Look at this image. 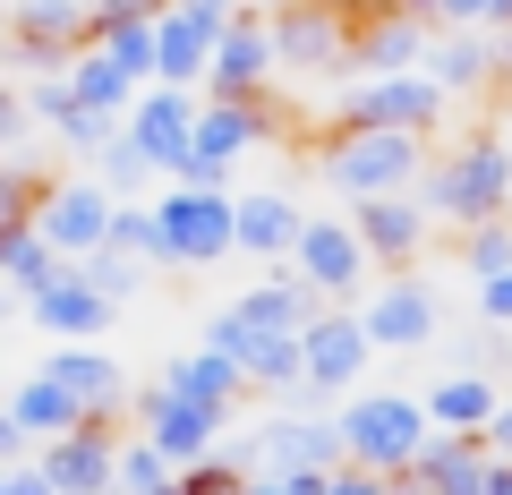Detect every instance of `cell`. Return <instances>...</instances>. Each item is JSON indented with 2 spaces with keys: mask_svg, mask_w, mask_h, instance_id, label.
Returning <instances> with one entry per match:
<instances>
[{
  "mask_svg": "<svg viewBox=\"0 0 512 495\" xmlns=\"http://www.w3.org/2000/svg\"><path fill=\"white\" fill-rule=\"evenodd\" d=\"M9 495H60V487L43 470H26V461H9Z\"/></svg>",
  "mask_w": 512,
  "mask_h": 495,
  "instance_id": "obj_45",
  "label": "cell"
},
{
  "mask_svg": "<svg viewBox=\"0 0 512 495\" xmlns=\"http://www.w3.org/2000/svg\"><path fill=\"white\" fill-rule=\"evenodd\" d=\"M316 180H325L342 205H359V197H402V188L427 180V137H402V129H342L325 154H316Z\"/></svg>",
  "mask_w": 512,
  "mask_h": 495,
  "instance_id": "obj_2",
  "label": "cell"
},
{
  "mask_svg": "<svg viewBox=\"0 0 512 495\" xmlns=\"http://www.w3.org/2000/svg\"><path fill=\"white\" fill-rule=\"evenodd\" d=\"M9 419H18V427H26V436H35V444H52V436H69V427H86V410H77L69 393H60L52 376H43V367H35V376H26V385L9 393Z\"/></svg>",
  "mask_w": 512,
  "mask_h": 495,
  "instance_id": "obj_28",
  "label": "cell"
},
{
  "mask_svg": "<svg viewBox=\"0 0 512 495\" xmlns=\"http://www.w3.org/2000/svg\"><path fill=\"white\" fill-rule=\"evenodd\" d=\"M350 231H359V248H367V265H419L427 257V239H436V214L419 205V188H402V197H359L350 205Z\"/></svg>",
  "mask_w": 512,
  "mask_h": 495,
  "instance_id": "obj_14",
  "label": "cell"
},
{
  "mask_svg": "<svg viewBox=\"0 0 512 495\" xmlns=\"http://www.w3.org/2000/svg\"><path fill=\"white\" fill-rule=\"evenodd\" d=\"M163 393H180V402H197V410H214L222 427L239 419V402H248V376H239L222 350H205V342H188V350H171L163 359Z\"/></svg>",
  "mask_w": 512,
  "mask_h": 495,
  "instance_id": "obj_24",
  "label": "cell"
},
{
  "mask_svg": "<svg viewBox=\"0 0 512 495\" xmlns=\"http://www.w3.org/2000/svg\"><path fill=\"white\" fill-rule=\"evenodd\" d=\"M26 444H35V436H26V427H18V419H9V402H0V461H18V453H26Z\"/></svg>",
  "mask_w": 512,
  "mask_h": 495,
  "instance_id": "obj_46",
  "label": "cell"
},
{
  "mask_svg": "<svg viewBox=\"0 0 512 495\" xmlns=\"http://www.w3.org/2000/svg\"><path fill=\"white\" fill-rule=\"evenodd\" d=\"M60 274H69V257H60V248H52V239L35 231V222H18V231H0V291L18 299V308H26L35 291H52Z\"/></svg>",
  "mask_w": 512,
  "mask_h": 495,
  "instance_id": "obj_27",
  "label": "cell"
},
{
  "mask_svg": "<svg viewBox=\"0 0 512 495\" xmlns=\"http://www.w3.org/2000/svg\"><path fill=\"white\" fill-rule=\"evenodd\" d=\"M111 453H120V427H111V419H86V427H69V436L43 444L35 470L52 478L60 495H103V487H111Z\"/></svg>",
  "mask_w": 512,
  "mask_h": 495,
  "instance_id": "obj_22",
  "label": "cell"
},
{
  "mask_svg": "<svg viewBox=\"0 0 512 495\" xmlns=\"http://www.w3.org/2000/svg\"><path fill=\"white\" fill-rule=\"evenodd\" d=\"M103 248H120V257H146V265H163L154 214H146V205H128V197H111V231H103Z\"/></svg>",
  "mask_w": 512,
  "mask_h": 495,
  "instance_id": "obj_35",
  "label": "cell"
},
{
  "mask_svg": "<svg viewBox=\"0 0 512 495\" xmlns=\"http://www.w3.org/2000/svg\"><path fill=\"white\" fill-rule=\"evenodd\" d=\"M265 35H274V77H350L359 18L316 9V0H282V9H265Z\"/></svg>",
  "mask_w": 512,
  "mask_h": 495,
  "instance_id": "obj_8",
  "label": "cell"
},
{
  "mask_svg": "<svg viewBox=\"0 0 512 495\" xmlns=\"http://www.w3.org/2000/svg\"><path fill=\"white\" fill-rule=\"evenodd\" d=\"M299 197H282V188H248V197H231V257L248 265H282L299 239Z\"/></svg>",
  "mask_w": 512,
  "mask_h": 495,
  "instance_id": "obj_21",
  "label": "cell"
},
{
  "mask_svg": "<svg viewBox=\"0 0 512 495\" xmlns=\"http://www.w3.org/2000/svg\"><path fill=\"white\" fill-rule=\"evenodd\" d=\"M504 265H512V214H495V222H470V231H453V274L487 282V274H504Z\"/></svg>",
  "mask_w": 512,
  "mask_h": 495,
  "instance_id": "obj_31",
  "label": "cell"
},
{
  "mask_svg": "<svg viewBox=\"0 0 512 495\" xmlns=\"http://www.w3.org/2000/svg\"><path fill=\"white\" fill-rule=\"evenodd\" d=\"M0 52H9V26H0Z\"/></svg>",
  "mask_w": 512,
  "mask_h": 495,
  "instance_id": "obj_53",
  "label": "cell"
},
{
  "mask_svg": "<svg viewBox=\"0 0 512 495\" xmlns=\"http://www.w3.org/2000/svg\"><path fill=\"white\" fill-rule=\"evenodd\" d=\"M359 325L376 350H427L444 333V291L427 274H384V291L359 299Z\"/></svg>",
  "mask_w": 512,
  "mask_h": 495,
  "instance_id": "obj_11",
  "label": "cell"
},
{
  "mask_svg": "<svg viewBox=\"0 0 512 495\" xmlns=\"http://www.w3.org/2000/svg\"><path fill=\"white\" fill-rule=\"evenodd\" d=\"M128 410H137V427H146V444H154V453L171 461V470H188V461H205V453L222 444V419H214V410L180 402V393H163V385H154V393H137Z\"/></svg>",
  "mask_w": 512,
  "mask_h": 495,
  "instance_id": "obj_19",
  "label": "cell"
},
{
  "mask_svg": "<svg viewBox=\"0 0 512 495\" xmlns=\"http://www.w3.org/2000/svg\"><path fill=\"white\" fill-rule=\"evenodd\" d=\"M274 129H282V111H274V94H197V129H188V154H180V180H197V188H222L239 163H248L256 146H274Z\"/></svg>",
  "mask_w": 512,
  "mask_h": 495,
  "instance_id": "obj_3",
  "label": "cell"
},
{
  "mask_svg": "<svg viewBox=\"0 0 512 495\" xmlns=\"http://www.w3.org/2000/svg\"><path fill=\"white\" fill-rule=\"evenodd\" d=\"M0 495H9V461H0Z\"/></svg>",
  "mask_w": 512,
  "mask_h": 495,
  "instance_id": "obj_51",
  "label": "cell"
},
{
  "mask_svg": "<svg viewBox=\"0 0 512 495\" xmlns=\"http://www.w3.org/2000/svg\"><path fill=\"white\" fill-rule=\"evenodd\" d=\"M427 35L436 26L427 18H402V9H367L359 18V35H350V77H393V69H419L427 60Z\"/></svg>",
  "mask_w": 512,
  "mask_h": 495,
  "instance_id": "obj_23",
  "label": "cell"
},
{
  "mask_svg": "<svg viewBox=\"0 0 512 495\" xmlns=\"http://www.w3.org/2000/svg\"><path fill=\"white\" fill-rule=\"evenodd\" d=\"M333 427H342V453L359 461V470H384L402 478L410 461H419V444L436 436L419 410V393H359L350 410H333Z\"/></svg>",
  "mask_w": 512,
  "mask_h": 495,
  "instance_id": "obj_5",
  "label": "cell"
},
{
  "mask_svg": "<svg viewBox=\"0 0 512 495\" xmlns=\"http://www.w3.org/2000/svg\"><path fill=\"white\" fill-rule=\"evenodd\" d=\"M26 316H35L43 342H111V316H120V308H111V299H103V291H94V282L69 265L52 291L26 299Z\"/></svg>",
  "mask_w": 512,
  "mask_h": 495,
  "instance_id": "obj_20",
  "label": "cell"
},
{
  "mask_svg": "<svg viewBox=\"0 0 512 495\" xmlns=\"http://www.w3.org/2000/svg\"><path fill=\"white\" fill-rule=\"evenodd\" d=\"M111 137H120V120H103V111H69V120L52 129V146H60V154H86V163H94Z\"/></svg>",
  "mask_w": 512,
  "mask_h": 495,
  "instance_id": "obj_39",
  "label": "cell"
},
{
  "mask_svg": "<svg viewBox=\"0 0 512 495\" xmlns=\"http://www.w3.org/2000/svg\"><path fill=\"white\" fill-rule=\"evenodd\" d=\"M239 376H248V393H291L299 385V333H248Z\"/></svg>",
  "mask_w": 512,
  "mask_h": 495,
  "instance_id": "obj_30",
  "label": "cell"
},
{
  "mask_svg": "<svg viewBox=\"0 0 512 495\" xmlns=\"http://www.w3.org/2000/svg\"><path fill=\"white\" fill-rule=\"evenodd\" d=\"M60 77H69L77 111H103V120H128V103H137V86H128V77L111 69V60L94 52V43H86V52H77V60H69V69H60Z\"/></svg>",
  "mask_w": 512,
  "mask_h": 495,
  "instance_id": "obj_29",
  "label": "cell"
},
{
  "mask_svg": "<svg viewBox=\"0 0 512 495\" xmlns=\"http://www.w3.org/2000/svg\"><path fill=\"white\" fill-rule=\"evenodd\" d=\"M154 171H146V154L128 146V137H111L103 154H94V188H103V197H128V188H146Z\"/></svg>",
  "mask_w": 512,
  "mask_h": 495,
  "instance_id": "obj_37",
  "label": "cell"
},
{
  "mask_svg": "<svg viewBox=\"0 0 512 495\" xmlns=\"http://www.w3.org/2000/svg\"><path fill=\"white\" fill-rule=\"evenodd\" d=\"M0 26H9V52H0V69H69L77 52H86V0H9L0 9Z\"/></svg>",
  "mask_w": 512,
  "mask_h": 495,
  "instance_id": "obj_9",
  "label": "cell"
},
{
  "mask_svg": "<svg viewBox=\"0 0 512 495\" xmlns=\"http://www.w3.org/2000/svg\"><path fill=\"white\" fill-rule=\"evenodd\" d=\"M231 461L239 470H256V478H291V470H342V427H333V410H265V419L248 427V436L231 444Z\"/></svg>",
  "mask_w": 512,
  "mask_h": 495,
  "instance_id": "obj_4",
  "label": "cell"
},
{
  "mask_svg": "<svg viewBox=\"0 0 512 495\" xmlns=\"http://www.w3.org/2000/svg\"><path fill=\"white\" fill-rule=\"evenodd\" d=\"M239 495H282V478H248V487H239Z\"/></svg>",
  "mask_w": 512,
  "mask_h": 495,
  "instance_id": "obj_49",
  "label": "cell"
},
{
  "mask_svg": "<svg viewBox=\"0 0 512 495\" xmlns=\"http://www.w3.org/2000/svg\"><path fill=\"white\" fill-rule=\"evenodd\" d=\"M478 444H487L495 461H512V393H504V402H495V419L478 427Z\"/></svg>",
  "mask_w": 512,
  "mask_h": 495,
  "instance_id": "obj_44",
  "label": "cell"
},
{
  "mask_svg": "<svg viewBox=\"0 0 512 495\" xmlns=\"http://www.w3.org/2000/svg\"><path fill=\"white\" fill-rule=\"evenodd\" d=\"M282 265H291L316 299H359V282H367V248H359V231H350L342 214H308Z\"/></svg>",
  "mask_w": 512,
  "mask_h": 495,
  "instance_id": "obj_12",
  "label": "cell"
},
{
  "mask_svg": "<svg viewBox=\"0 0 512 495\" xmlns=\"http://www.w3.org/2000/svg\"><path fill=\"white\" fill-rule=\"evenodd\" d=\"M239 487H248V470H239L222 444H214L205 461H188V470H180V495H239Z\"/></svg>",
  "mask_w": 512,
  "mask_h": 495,
  "instance_id": "obj_38",
  "label": "cell"
},
{
  "mask_svg": "<svg viewBox=\"0 0 512 495\" xmlns=\"http://www.w3.org/2000/svg\"><path fill=\"white\" fill-rule=\"evenodd\" d=\"M35 197H43L35 163H26V154H0V231H18V222H35Z\"/></svg>",
  "mask_w": 512,
  "mask_h": 495,
  "instance_id": "obj_36",
  "label": "cell"
},
{
  "mask_svg": "<svg viewBox=\"0 0 512 495\" xmlns=\"http://www.w3.org/2000/svg\"><path fill=\"white\" fill-rule=\"evenodd\" d=\"M197 94H214V103L222 94H274V35H265V9H239V18L214 35Z\"/></svg>",
  "mask_w": 512,
  "mask_h": 495,
  "instance_id": "obj_15",
  "label": "cell"
},
{
  "mask_svg": "<svg viewBox=\"0 0 512 495\" xmlns=\"http://www.w3.org/2000/svg\"><path fill=\"white\" fill-rule=\"evenodd\" d=\"M0 9H9V0H0Z\"/></svg>",
  "mask_w": 512,
  "mask_h": 495,
  "instance_id": "obj_56",
  "label": "cell"
},
{
  "mask_svg": "<svg viewBox=\"0 0 512 495\" xmlns=\"http://www.w3.org/2000/svg\"><path fill=\"white\" fill-rule=\"evenodd\" d=\"M188 129H197V86H137L120 137L146 154L154 180H180V154H188Z\"/></svg>",
  "mask_w": 512,
  "mask_h": 495,
  "instance_id": "obj_13",
  "label": "cell"
},
{
  "mask_svg": "<svg viewBox=\"0 0 512 495\" xmlns=\"http://www.w3.org/2000/svg\"><path fill=\"white\" fill-rule=\"evenodd\" d=\"M419 77H436L444 94H487L495 77H504V35H495V26H436Z\"/></svg>",
  "mask_w": 512,
  "mask_h": 495,
  "instance_id": "obj_17",
  "label": "cell"
},
{
  "mask_svg": "<svg viewBox=\"0 0 512 495\" xmlns=\"http://www.w3.org/2000/svg\"><path fill=\"white\" fill-rule=\"evenodd\" d=\"M419 205L436 222H453V231L512 214V146H504V129H470V137H453L444 154H427Z\"/></svg>",
  "mask_w": 512,
  "mask_h": 495,
  "instance_id": "obj_1",
  "label": "cell"
},
{
  "mask_svg": "<svg viewBox=\"0 0 512 495\" xmlns=\"http://www.w3.org/2000/svg\"><path fill=\"white\" fill-rule=\"evenodd\" d=\"M504 146H512V120H504Z\"/></svg>",
  "mask_w": 512,
  "mask_h": 495,
  "instance_id": "obj_54",
  "label": "cell"
},
{
  "mask_svg": "<svg viewBox=\"0 0 512 495\" xmlns=\"http://www.w3.org/2000/svg\"><path fill=\"white\" fill-rule=\"evenodd\" d=\"M504 77H512V35H504Z\"/></svg>",
  "mask_w": 512,
  "mask_h": 495,
  "instance_id": "obj_50",
  "label": "cell"
},
{
  "mask_svg": "<svg viewBox=\"0 0 512 495\" xmlns=\"http://www.w3.org/2000/svg\"><path fill=\"white\" fill-rule=\"evenodd\" d=\"M478 325L512 333V265H504V274H487V282H478Z\"/></svg>",
  "mask_w": 512,
  "mask_h": 495,
  "instance_id": "obj_41",
  "label": "cell"
},
{
  "mask_svg": "<svg viewBox=\"0 0 512 495\" xmlns=\"http://www.w3.org/2000/svg\"><path fill=\"white\" fill-rule=\"evenodd\" d=\"M504 367H512V350H504Z\"/></svg>",
  "mask_w": 512,
  "mask_h": 495,
  "instance_id": "obj_55",
  "label": "cell"
},
{
  "mask_svg": "<svg viewBox=\"0 0 512 495\" xmlns=\"http://www.w3.org/2000/svg\"><path fill=\"white\" fill-rule=\"evenodd\" d=\"M77 274H86L94 291H103L111 308H120V299H137L154 274H163V265H146V257H120V248H94V257H77Z\"/></svg>",
  "mask_w": 512,
  "mask_h": 495,
  "instance_id": "obj_33",
  "label": "cell"
},
{
  "mask_svg": "<svg viewBox=\"0 0 512 495\" xmlns=\"http://www.w3.org/2000/svg\"><path fill=\"white\" fill-rule=\"evenodd\" d=\"M35 137V111H26V86L18 77H0V154H18Z\"/></svg>",
  "mask_w": 512,
  "mask_h": 495,
  "instance_id": "obj_40",
  "label": "cell"
},
{
  "mask_svg": "<svg viewBox=\"0 0 512 495\" xmlns=\"http://www.w3.org/2000/svg\"><path fill=\"white\" fill-rule=\"evenodd\" d=\"M495 376H478V367H453V376H436V385L419 393V410H427V427L436 436H478V427L495 419Z\"/></svg>",
  "mask_w": 512,
  "mask_h": 495,
  "instance_id": "obj_26",
  "label": "cell"
},
{
  "mask_svg": "<svg viewBox=\"0 0 512 495\" xmlns=\"http://www.w3.org/2000/svg\"><path fill=\"white\" fill-rule=\"evenodd\" d=\"M436 26H495V0H436Z\"/></svg>",
  "mask_w": 512,
  "mask_h": 495,
  "instance_id": "obj_43",
  "label": "cell"
},
{
  "mask_svg": "<svg viewBox=\"0 0 512 495\" xmlns=\"http://www.w3.org/2000/svg\"><path fill=\"white\" fill-rule=\"evenodd\" d=\"M342 129H402V137H436L453 94L419 69H393V77H342Z\"/></svg>",
  "mask_w": 512,
  "mask_h": 495,
  "instance_id": "obj_7",
  "label": "cell"
},
{
  "mask_svg": "<svg viewBox=\"0 0 512 495\" xmlns=\"http://www.w3.org/2000/svg\"><path fill=\"white\" fill-rule=\"evenodd\" d=\"M248 9H282V0H248ZM316 9H342V18H367L376 0H316Z\"/></svg>",
  "mask_w": 512,
  "mask_h": 495,
  "instance_id": "obj_47",
  "label": "cell"
},
{
  "mask_svg": "<svg viewBox=\"0 0 512 495\" xmlns=\"http://www.w3.org/2000/svg\"><path fill=\"white\" fill-rule=\"evenodd\" d=\"M9 308H18V299H9V291H0V316H9Z\"/></svg>",
  "mask_w": 512,
  "mask_h": 495,
  "instance_id": "obj_52",
  "label": "cell"
},
{
  "mask_svg": "<svg viewBox=\"0 0 512 495\" xmlns=\"http://www.w3.org/2000/svg\"><path fill=\"white\" fill-rule=\"evenodd\" d=\"M171 478H180V470H171V461L154 453L146 436H128L120 453H111V487H120V495H163Z\"/></svg>",
  "mask_w": 512,
  "mask_h": 495,
  "instance_id": "obj_34",
  "label": "cell"
},
{
  "mask_svg": "<svg viewBox=\"0 0 512 495\" xmlns=\"http://www.w3.org/2000/svg\"><path fill=\"white\" fill-rule=\"evenodd\" d=\"M325 495H402V478H384V470H359V461H342V470L325 478Z\"/></svg>",
  "mask_w": 512,
  "mask_h": 495,
  "instance_id": "obj_42",
  "label": "cell"
},
{
  "mask_svg": "<svg viewBox=\"0 0 512 495\" xmlns=\"http://www.w3.org/2000/svg\"><path fill=\"white\" fill-rule=\"evenodd\" d=\"M146 214H154V239H163V265H188V274L231 265V188L171 180Z\"/></svg>",
  "mask_w": 512,
  "mask_h": 495,
  "instance_id": "obj_6",
  "label": "cell"
},
{
  "mask_svg": "<svg viewBox=\"0 0 512 495\" xmlns=\"http://www.w3.org/2000/svg\"><path fill=\"white\" fill-rule=\"evenodd\" d=\"M487 495H512V461H487Z\"/></svg>",
  "mask_w": 512,
  "mask_h": 495,
  "instance_id": "obj_48",
  "label": "cell"
},
{
  "mask_svg": "<svg viewBox=\"0 0 512 495\" xmlns=\"http://www.w3.org/2000/svg\"><path fill=\"white\" fill-rule=\"evenodd\" d=\"M35 231L77 265V257H94V248H103V231H111V197H103L94 180H52V188L35 197Z\"/></svg>",
  "mask_w": 512,
  "mask_h": 495,
  "instance_id": "obj_18",
  "label": "cell"
},
{
  "mask_svg": "<svg viewBox=\"0 0 512 495\" xmlns=\"http://www.w3.org/2000/svg\"><path fill=\"white\" fill-rule=\"evenodd\" d=\"M487 444L478 436H427L419 461L402 470V495H487Z\"/></svg>",
  "mask_w": 512,
  "mask_h": 495,
  "instance_id": "obj_25",
  "label": "cell"
},
{
  "mask_svg": "<svg viewBox=\"0 0 512 495\" xmlns=\"http://www.w3.org/2000/svg\"><path fill=\"white\" fill-rule=\"evenodd\" d=\"M367 359H376V342H367L359 308H316L308 325H299V393H308V402L350 393L367 376Z\"/></svg>",
  "mask_w": 512,
  "mask_h": 495,
  "instance_id": "obj_10",
  "label": "cell"
},
{
  "mask_svg": "<svg viewBox=\"0 0 512 495\" xmlns=\"http://www.w3.org/2000/svg\"><path fill=\"white\" fill-rule=\"evenodd\" d=\"M94 52L111 60V69L128 77V86H154V18H128V26H103V35H86Z\"/></svg>",
  "mask_w": 512,
  "mask_h": 495,
  "instance_id": "obj_32",
  "label": "cell"
},
{
  "mask_svg": "<svg viewBox=\"0 0 512 495\" xmlns=\"http://www.w3.org/2000/svg\"><path fill=\"white\" fill-rule=\"evenodd\" d=\"M43 376H52L86 419H111V427H120L128 376H120V359H111V342H52V350H43Z\"/></svg>",
  "mask_w": 512,
  "mask_h": 495,
  "instance_id": "obj_16",
  "label": "cell"
}]
</instances>
